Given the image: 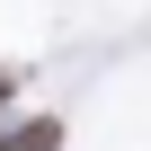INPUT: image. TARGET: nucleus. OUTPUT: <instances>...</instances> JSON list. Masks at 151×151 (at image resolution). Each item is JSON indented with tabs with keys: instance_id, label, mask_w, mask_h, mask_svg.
<instances>
[{
	"instance_id": "2",
	"label": "nucleus",
	"mask_w": 151,
	"mask_h": 151,
	"mask_svg": "<svg viewBox=\"0 0 151 151\" xmlns=\"http://www.w3.org/2000/svg\"><path fill=\"white\" fill-rule=\"evenodd\" d=\"M9 89H18V80H9V62H0V116H9Z\"/></svg>"
},
{
	"instance_id": "1",
	"label": "nucleus",
	"mask_w": 151,
	"mask_h": 151,
	"mask_svg": "<svg viewBox=\"0 0 151 151\" xmlns=\"http://www.w3.org/2000/svg\"><path fill=\"white\" fill-rule=\"evenodd\" d=\"M0 151H62V116H9Z\"/></svg>"
}]
</instances>
